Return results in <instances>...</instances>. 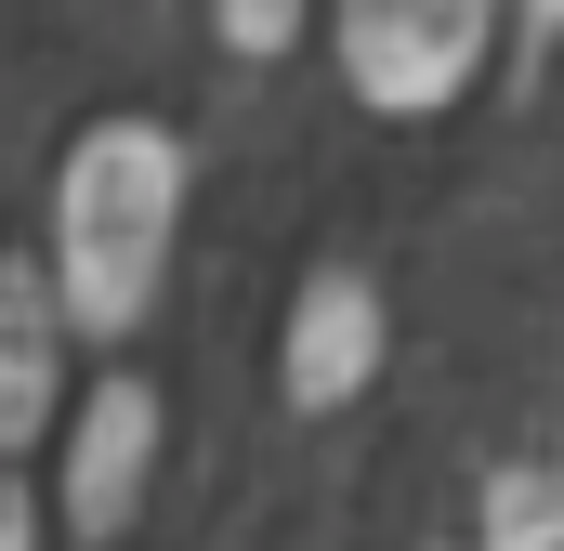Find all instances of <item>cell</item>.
Returning a JSON list of instances; mask_svg holds the SVG:
<instances>
[{
  "mask_svg": "<svg viewBox=\"0 0 564 551\" xmlns=\"http://www.w3.org/2000/svg\"><path fill=\"white\" fill-rule=\"evenodd\" d=\"M184 237V144L158 119H93L53 171V302L79 342H132L171 289Z\"/></svg>",
  "mask_w": 564,
  "mask_h": 551,
  "instance_id": "obj_1",
  "label": "cell"
},
{
  "mask_svg": "<svg viewBox=\"0 0 564 551\" xmlns=\"http://www.w3.org/2000/svg\"><path fill=\"white\" fill-rule=\"evenodd\" d=\"M328 40H341L355 106L433 119V106L473 93V66H486V40H499V0H328Z\"/></svg>",
  "mask_w": 564,
  "mask_h": 551,
  "instance_id": "obj_2",
  "label": "cell"
},
{
  "mask_svg": "<svg viewBox=\"0 0 564 551\" xmlns=\"http://www.w3.org/2000/svg\"><path fill=\"white\" fill-rule=\"evenodd\" d=\"M158 433H171V408H158V381H132V368H106L66 408V433H53V512H66L79 551L132 539L144 486H158Z\"/></svg>",
  "mask_w": 564,
  "mask_h": 551,
  "instance_id": "obj_3",
  "label": "cell"
},
{
  "mask_svg": "<svg viewBox=\"0 0 564 551\" xmlns=\"http://www.w3.org/2000/svg\"><path fill=\"white\" fill-rule=\"evenodd\" d=\"M381 289L355 263H328V276H302V302H289V342H276V395L302 420H328V408H355L368 381H381Z\"/></svg>",
  "mask_w": 564,
  "mask_h": 551,
  "instance_id": "obj_4",
  "label": "cell"
},
{
  "mask_svg": "<svg viewBox=\"0 0 564 551\" xmlns=\"http://www.w3.org/2000/svg\"><path fill=\"white\" fill-rule=\"evenodd\" d=\"M66 302L53 263H0V460H26L40 433H66Z\"/></svg>",
  "mask_w": 564,
  "mask_h": 551,
  "instance_id": "obj_5",
  "label": "cell"
},
{
  "mask_svg": "<svg viewBox=\"0 0 564 551\" xmlns=\"http://www.w3.org/2000/svg\"><path fill=\"white\" fill-rule=\"evenodd\" d=\"M473 551H564V473H499Z\"/></svg>",
  "mask_w": 564,
  "mask_h": 551,
  "instance_id": "obj_6",
  "label": "cell"
},
{
  "mask_svg": "<svg viewBox=\"0 0 564 551\" xmlns=\"http://www.w3.org/2000/svg\"><path fill=\"white\" fill-rule=\"evenodd\" d=\"M302 13H315V0H210V26H224V53H250V66H276L289 40H302Z\"/></svg>",
  "mask_w": 564,
  "mask_h": 551,
  "instance_id": "obj_7",
  "label": "cell"
},
{
  "mask_svg": "<svg viewBox=\"0 0 564 551\" xmlns=\"http://www.w3.org/2000/svg\"><path fill=\"white\" fill-rule=\"evenodd\" d=\"M0 551H40V499H26V473L0 460Z\"/></svg>",
  "mask_w": 564,
  "mask_h": 551,
  "instance_id": "obj_8",
  "label": "cell"
},
{
  "mask_svg": "<svg viewBox=\"0 0 564 551\" xmlns=\"http://www.w3.org/2000/svg\"><path fill=\"white\" fill-rule=\"evenodd\" d=\"M525 26H564V0H525Z\"/></svg>",
  "mask_w": 564,
  "mask_h": 551,
  "instance_id": "obj_9",
  "label": "cell"
}]
</instances>
